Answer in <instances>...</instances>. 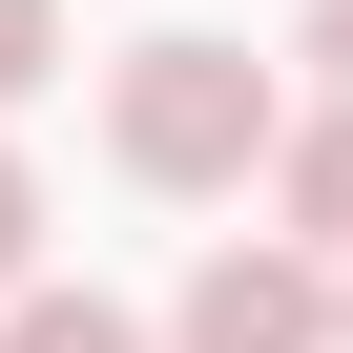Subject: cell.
Returning <instances> with one entry per match:
<instances>
[{"mask_svg": "<svg viewBox=\"0 0 353 353\" xmlns=\"http://www.w3.org/2000/svg\"><path fill=\"white\" fill-rule=\"evenodd\" d=\"M270 63L250 42H125L104 63V145H125V188H250L270 166Z\"/></svg>", "mask_w": 353, "mask_h": 353, "instance_id": "obj_1", "label": "cell"}, {"mask_svg": "<svg viewBox=\"0 0 353 353\" xmlns=\"http://www.w3.org/2000/svg\"><path fill=\"white\" fill-rule=\"evenodd\" d=\"M166 353H332V270H312L291 229H270V250L229 229V250L188 270V312H166Z\"/></svg>", "mask_w": 353, "mask_h": 353, "instance_id": "obj_2", "label": "cell"}, {"mask_svg": "<svg viewBox=\"0 0 353 353\" xmlns=\"http://www.w3.org/2000/svg\"><path fill=\"white\" fill-rule=\"evenodd\" d=\"M270 188H291V250H353V83L312 125H270Z\"/></svg>", "mask_w": 353, "mask_h": 353, "instance_id": "obj_3", "label": "cell"}, {"mask_svg": "<svg viewBox=\"0 0 353 353\" xmlns=\"http://www.w3.org/2000/svg\"><path fill=\"white\" fill-rule=\"evenodd\" d=\"M0 353H145V312H104V291H0Z\"/></svg>", "mask_w": 353, "mask_h": 353, "instance_id": "obj_4", "label": "cell"}, {"mask_svg": "<svg viewBox=\"0 0 353 353\" xmlns=\"http://www.w3.org/2000/svg\"><path fill=\"white\" fill-rule=\"evenodd\" d=\"M42 63H63V0H0V104H21Z\"/></svg>", "mask_w": 353, "mask_h": 353, "instance_id": "obj_5", "label": "cell"}, {"mask_svg": "<svg viewBox=\"0 0 353 353\" xmlns=\"http://www.w3.org/2000/svg\"><path fill=\"white\" fill-rule=\"evenodd\" d=\"M21 250H42V166L0 145V291H21Z\"/></svg>", "mask_w": 353, "mask_h": 353, "instance_id": "obj_6", "label": "cell"}, {"mask_svg": "<svg viewBox=\"0 0 353 353\" xmlns=\"http://www.w3.org/2000/svg\"><path fill=\"white\" fill-rule=\"evenodd\" d=\"M312 63H332V83H353V0H312Z\"/></svg>", "mask_w": 353, "mask_h": 353, "instance_id": "obj_7", "label": "cell"}, {"mask_svg": "<svg viewBox=\"0 0 353 353\" xmlns=\"http://www.w3.org/2000/svg\"><path fill=\"white\" fill-rule=\"evenodd\" d=\"M332 353H353V291H332Z\"/></svg>", "mask_w": 353, "mask_h": 353, "instance_id": "obj_8", "label": "cell"}]
</instances>
